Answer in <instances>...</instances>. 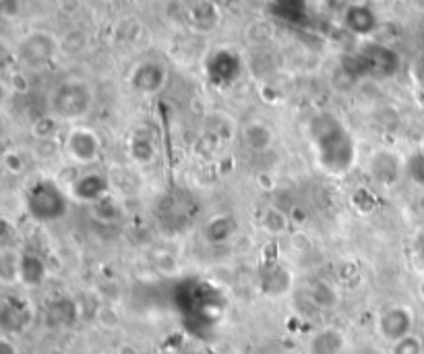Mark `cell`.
Segmentation results:
<instances>
[{
	"instance_id": "10",
	"label": "cell",
	"mask_w": 424,
	"mask_h": 354,
	"mask_svg": "<svg viewBox=\"0 0 424 354\" xmlns=\"http://www.w3.org/2000/svg\"><path fill=\"white\" fill-rule=\"evenodd\" d=\"M245 143L249 150L253 152H265L271 148L273 143V131L269 129V125L261 123V121H253L245 127Z\"/></svg>"
},
{
	"instance_id": "15",
	"label": "cell",
	"mask_w": 424,
	"mask_h": 354,
	"mask_svg": "<svg viewBox=\"0 0 424 354\" xmlns=\"http://www.w3.org/2000/svg\"><path fill=\"white\" fill-rule=\"evenodd\" d=\"M3 164H5V168H7L11 174H19V172L23 170V166H25V164H23V158H21L17 152H7Z\"/></svg>"
},
{
	"instance_id": "9",
	"label": "cell",
	"mask_w": 424,
	"mask_h": 354,
	"mask_svg": "<svg viewBox=\"0 0 424 354\" xmlns=\"http://www.w3.org/2000/svg\"><path fill=\"white\" fill-rule=\"evenodd\" d=\"M46 280V263L34 253H23L19 259V282L34 288Z\"/></svg>"
},
{
	"instance_id": "11",
	"label": "cell",
	"mask_w": 424,
	"mask_h": 354,
	"mask_svg": "<svg viewBox=\"0 0 424 354\" xmlns=\"http://www.w3.org/2000/svg\"><path fill=\"white\" fill-rule=\"evenodd\" d=\"M308 298L316 305V307H321V309H329L338 303V294L336 290L327 284V282H321V280H316V282H310L308 284Z\"/></svg>"
},
{
	"instance_id": "7",
	"label": "cell",
	"mask_w": 424,
	"mask_h": 354,
	"mask_svg": "<svg viewBox=\"0 0 424 354\" xmlns=\"http://www.w3.org/2000/svg\"><path fill=\"white\" fill-rule=\"evenodd\" d=\"M261 290L265 296L277 298L292 290V274L284 266H271L261 274Z\"/></svg>"
},
{
	"instance_id": "17",
	"label": "cell",
	"mask_w": 424,
	"mask_h": 354,
	"mask_svg": "<svg viewBox=\"0 0 424 354\" xmlns=\"http://www.w3.org/2000/svg\"><path fill=\"white\" fill-rule=\"evenodd\" d=\"M418 296H420V300L424 303V278H422L420 284H418Z\"/></svg>"
},
{
	"instance_id": "6",
	"label": "cell",
	"mask_w": 424,
	"mask_h": 354,
	"mask_svg": "<svg viewBox=\"0 0 424 354\" xmlns=\"http://www.w3.org/2000/svg\"><path fill=\"white\" fill-rule=\"evenodd\" d=\"M108 189H110V182L103 174L99 172H87V174H81L77 176L71 187H68V195L81 203H97L101 201L103 197H108Z\"/></svg>"
},
{
	"instance_id": "16",
	"label": "cell",
	"mask_w": 424,
	"mask_h": 354,
	"mask_svg": "<svg viewBox=\"0 0 424 354\" xmlns=\"http://www.w3.org/2000/svg\"><path fill=\"white\" fill-rule=\"evenodd\" d=\"M0 354H19V346L9 335H3L0 338Z\"/></svg>"
},
{
	"instance_id": "4",
	"label": "cell",
	"mask_w": 424,
	"mask_h": 354,
	"mask_svg": "<svg viewBox=\"0 0 424 354\" xmlns=\"http://www.w3.org/2000/svg\"><path fill=\"white\" fill-rule=\"evenodd\" d=\"M412 327H414V315L403 305H395V307L385 309L377 319V331L389 344H395L401 338L410 335Z\"/></svg>"
},
{
	"instance_id": "5",
	"label": "cell",
	"mask_w": 424,
	"mask_h": 354,
	"mask_svg": "<svg viewBox=\"0 0 424 354\" xmlns=\"http://www.w3.org/2000/svg\"><path fill=\"white\" fill-rule=\"evenodd\" d=\"M64 150L79 164H93L101 152V139L87 127H75L64 139Z\"/></svg>"
},
{
	"instance_id": "1",
	"label": "cell",
	"mask_w": 424,
	"mask_h": 354,
	"mask_svg": "<svg viewBox=\"0 0 424 354\" xmlns=\"http://www.w3.org/2000/svg\"><path fill=\"white\" fill-rule=\"evenodd\" d=\"M306 133L312 152L316 154V162L327 174L342 176L350 172L356 162V148L348 129L334 114L321 112L312 116L306 125Z\"/></svg>"
},
{
	"instance_id": "8",
	"label": "cell",
	"mask_w": 424,
	"mask_h": 354,
	"mask_svg": "<svg viewBox=\"0 0 424 354\" xmlns=\"http://www.w3.org/2000/svg\"><path fill=\"white\" fill-rule=\"evenodd\" d=\"M346 338L336 327H325L316 331L308 342V354H342Z\"/></svg>"
},
{
	"instance_id": "14",
	"label": "cell",
	"mask_w": 424,
	"mask_h": 354,
	"mask_svg": "<svg viewBox=\"0 0 424 354\" xmlns=\"http://www.w3.org/2000/svg\"><path fill=\"white\" fill-rule=\"evenodd\" d=\"M408 170L412 180L424 187V156H414L408 164Z\"/></svg>"
},
{
	"instance_id": "12",
	"label": "cell",
	"mask_w": 424,
	"mask_h": 354,
	"mask_svg": "<svg viewBox=\"0 0 424 354\" xmlns=\"http://www.w3.org/2000/svg\"><path fill=\"white\" fill-rule=\"evenodd\" d=\"M261 224H263V230H267L269 234H284L288 230V217L275 209V207H267L263 211V217H261Z\"/></svg>"
},
{
	"instance_id": "13",
	"label": "cell",
	"mask_w": 424,
	"mask_h": 354,
	"mask_svg": "<svg viewBox=\"0 0 424 354\" xmlns=\"http://www.w3.org/2000/svg\"><path fill=\"white\" fill-rule=\"evenodd\" d=\"M422 340L414 333L401 338L399 342L391 344V354H422Z\"/></svg>"
},
{
	"instance_id": "3",
	"label": "cell",
	"mask_w": 424,
	"mask_h": 354,
	"mask_svg": "<svg viewBox=\"0 0 424 354\" xmlns=\"http://www.w3.org/2000/svg\"><path fill=\"white\" fill-rule=\"evenodd\" d=\"M93 95L83 83H64L52 95V110L58 118L64 121H77L85 116L91 108Z\"/></svg>"
},
{
	"instance_id": "2",
	"label": "cell",
	"mask_w": 424,
	"mask_h": 354,
	"mask_svg": "<svg viewBox=\"0 0 424 354\" xmlns=\"http://www.w3.org/2000/svg\"><path fill=\"white\" fill-rule=\"evenodd\" d=\"M68 193L54 180L40 178L27 191V211L38 222H56L66 213Z\"/></svg>"
}]
</instances>
